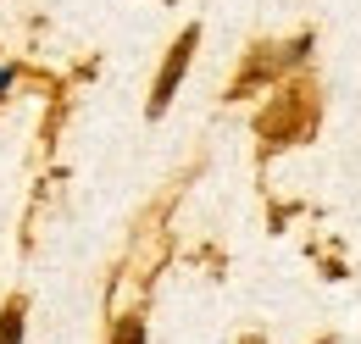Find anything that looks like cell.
Returning a JSON list of instances; mask_svg holds the SVG:
<instances>
[{"label": "cell", "instance_id": "obj_1", "mask_svg": "<svg viewBox=\"0 0 361 344\" xmlns=\"http://www.w3.org/2000/svg\"><path fill=\"white\" fill-rule=\"evenodd\" d=\"M295 94H300V89H283V94H278V111L262 117V133H267L272 145H283V139L306 133V123H312V106H300V111H295Z\"/></svg>", "mask_w": 361, "mask_h": 344}, {"label": "cell", "instance_id": "obj_2", "mask_svg": "<svg viewBox=\"0 0 361 344\" xmlns=\"http://www.w3.org/2000/svg\"><path fill=\"white\" fill-rule=\"evenodd\" d=\"M189 50H195V28L173 44V56H167V67L156 73V94H150V111H167V100H173V89H178L183 67H189Z\"/></svg>", "mask_w": 361, "mask_h": 344}, {"label": "cell", "instance_id": "obj_3", "mask_svg": "<svg viewBox=\"0 0 361 344\" xmlns=\"http://www.w3.org/2000/svg\"><path fill=\"white\" fill-rule=\"evenodd\" d=\"M0 344H23V300H11L0 311Z\"/></svg>", "mask_w": 361, "mask_h": 344}, {"label": "cell", "instance_id": "obj_4", "mask_svg": "<svg viewBox=\"0 0 361 344\" xmlns=\"http://www.w3.org/2000/svg\"><path fill=\"white\" fill-rule=\"evenodd\" d=\"M111 344H145V328H139L134 317H128V322H117V333H111Z\"/></svg>", "mask_w": 361, "mask_h": 344}, {"label": "cell", "instance_id": "obj_5", "mask_svg": "<svg viewBox=\"0 0 361 344\" xmlns=\"http://www.w3.org/2000/svg\"><path fill=\"white\" fill-rule=\"evenodd\" d=\"M250 344H262V339H250Z\"/></svg>", "mask_w": 361, "mask_h": 344}]
</instances>
